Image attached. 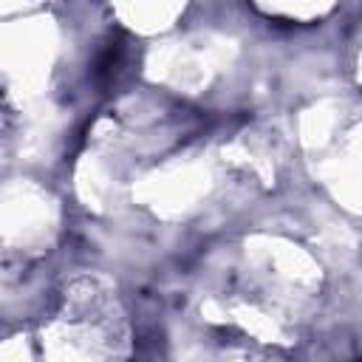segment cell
Returning <instances> with one entry per match:
<instances>
[{
  "label": "cell",
  "instance_id": "obj_1",
  "mask_svg": "<svg viewBox=\"0 0 362 362\" xmlns=\"http://www.w3.org/2000/svg\"><path fill=\"white\" fill-rule=\"evenodd\" d=\"M124 57H127V48H124V40H122V37H110L107 42H102V48L96 51L93 65H90V76H93V82H99V85H110V82L116 79V74L122 71Z\"/></svg>",
  "mask_w": 362,
  "mask_h": 362
}]
</instances>
